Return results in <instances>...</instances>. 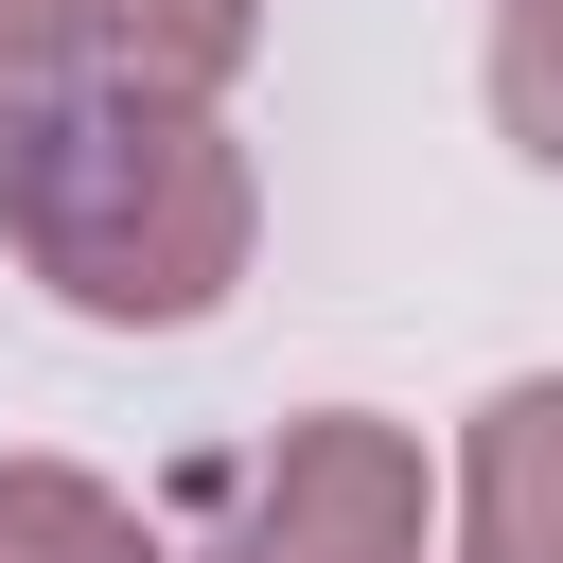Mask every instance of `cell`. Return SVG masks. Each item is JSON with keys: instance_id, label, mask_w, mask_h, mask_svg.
<instances>
[{"instance_id": "cell-1", "label": "cell", "mask_w": 563, "mask_h": 563, "mask_svg": "<svg viewBox=\"0 0 563 563\" xmlns=\"http://www.w3.org/2000/svg\"><path fill=\"white\" fill-rule=\"evenodd\" d=\"M0 246L88 334H194L264 246V158L211 88H35L0 106Z\"/></svg>"}, {"instance_id": "cell-2", "label": "cell", "mask_w": 563, "mask_h": 563, "mask_svg": "<svg viewBox=\"0 0 563 563\" xmlns=\"http://www.w3.org/2000/svg\"><path fill=\"white\" fill-rule=\"evenodd\" d=\"M176 563H422V440L369 405H299L264 457L211 475V528Z\"/></svg>"}, {"instance_id": "cell-3", "label": "cell", "mask_w": 563, "mask_h": 563, "mask_svg": "<svg viewBox=\"0 0 563 563\" xmlns=\"http://www.w3.org/2000/svg\"><path fill=\"white\" fill-rule=\"evenodd\" d=\"M264 53V0H0V106L35 88H211Z\"/></svg>"}, {"instance_id": "cell-4", "label": "cell", "mask_w": 563, "mask_h": 563, "mask_svg": "<svg viewBox=\"0 0 563 563\" xmlns=\"http://www.w3.org/2000/svg\"><path fill=\"white\" fill-rule=\"evenodd\" d=\"M457 563H563V369H510L457 422Z\"/></svg>"}, {"instance_id": "cell-5", "label": "cell", "mask_w": 563, "mask_h": 563, "mask_svg": "<svg viewBox=\"0 0 563 563\" xmlns=\"http://www.w3.org/2000/svg\"><path fill=\"white\" fill-rule=\"evenodd\" d=\"M0 563H176L141 493H106L88 457H0Z\"/></svg>"}, {"instance_id": "cell-6", "label": "cell", "mask_w": 563, "mask_h": 563, "mask_svg": "<svg viewBox=\"0 0 563 563\" xmlns=\"http://www.w3.org/2000/svg\"><path fill=\"white\" fill-rule=\"evenodd\" d=\"M493 141L563 176V0H493Z\"/></svg>"}]
</instances>
